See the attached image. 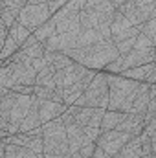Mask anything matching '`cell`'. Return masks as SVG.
<instances>
[{"mask_svg":"<svg viewBox=\"0 0 156 158\" xmlns=\"http://www.w3.org/2000/svg\"><path fill=\"white\" fill-rule=\"evenodd\" d=\"M66 55L70 59H74L79 64H84L90 70H97V68H107L110 63H114L119 57L116 42H99L94 46H84V48H74L70 52H66Z\"/></svg>","mask_w":156,"mask_h":158,"instance_id":"1","label":"cell"},{"mask_svg":"<svg viewBox=\"0 0 156 158\" xmlns=\"http://www.w3.org/2000/svg\"><path fill=\"white\" fill-rule=\"evenodd\" d=\"M142 83L136 79H123L117 74H109V88H110V103L109 110H119V112H132L134 99L140 92Z\"/></svg>","mask_w":156,"mask_h":158,"instance_id":"2","label":"cell"},{"mask_svg":"<svg viewBox=\"0 0 156 158\" xmlns=\"http://www.w3.org/2000/svg\"><path fill=\"white\" fill-rule=\"evenodd\" d=\"M44 129V156L46 158H72L66 123L63 118L48 121L42 125Z\"/></svg>","mask_w":156,"mask_h":158,"instance_id":"3","label":"cell"},{"mask_svg":"<svg viewBox=\"0 0 156 158\" xmlns=\"http://www.w3.org/2000/svg\"><path fill=\"white\" fill-rule=\"evenodd\" d=\"M37 74H39V72H37L31 64L4 61L2 72H0V86H7V88H13L15 85L35 86V83H37Z\"/></svg>","mask_w":156,"mask_h":158,"instance_id":"4","label":"cell"},{"mask_svg":"<svg viewBox=\"0 0 156 158\" xmlns=\"http://www.w3.org/2000/svg\"><path fill=\"white\" fill-rule=\"evenodd\" d=\"M110 103V88H109V74H97L90 86L84 90V94L76 101L77 107H96V109H107Z\"/></svg>","mask_w":156,"mask_h":158,"instance_id":"5","label":"cell"},{"mask_svg":"<svg viewBox=\"0 0 156 158\" xmlns=\"http://www.w3.org/2000/svg\"><path fill=\"white\" fill-rule=\"evenodd\" d=\"M121 57H123V68L125 70L136 68V66H142V64L154 63L156 61V48L145 33H140L136 44H134V48L130 50V53L121 55Z\"/></svg>","mask_w":156,"mask_h":158,"instance_id":"6","label":"cell"},{"mask_svg":"<svg viewBox=\"0 0 156 158\" xmlns=\"http://www.w3.org/2000/svg\"><path fill=\"white\" fill-rule=\"evenodd\" d=\"M50 19H51V13H50L48 4H28V6L22 7V11H20L17 20L22 26H26L31 33H35L40 26L46 24Z\"/></svg>","mask_w":156,"mask_h":158,"instance_id":"7","label":"cell"},{"mask_svg":"<svg viewBox=\"0 0 156 158\" xmlns=\"http://www.w3.org/2000/svg\"><path fill=\"white\" fill-rule=\"evenodd\" d=\"M130 138H132L130 132H125V131H117V129H114V131H109V132H101L96 143H97L99 147H103V149H105L112 158H117L119 151L130 142Z\"/></svg>","mask_w":156,"mask_h":158,"instance_id":"8","label":"cell"},{"mask_svg":"<svg viewBox=\"0 0 156 158\" xmlns=\"http://www.w3.org/2000/svg\"><path fill=\"white\" fill-rule=\"evenodd\" d=\"M68 110L74 114L76 123L81 125L83 129H84V127H97V129H101V121H103V116H105V112H107V109L77 107V105L68 107Z\"/></svg>","mask_w":156,"mask_h":158,"instance_id":"9","label":"cell"},{"mask_svg":"<svg viewBox=\"0 0 156 158\" xmlns=\"http://www.w3.org/2000/svg\"><path fill=\"white\" fill-rule=\"evenodd\" d=\"M90 72V68H86L84 64H79V63H72L70 66L63 68V70H57L55 72V85L59 90L63 88H68L72 85H76L77 81L84 77L86 74Z\"/></svg>","mask_w":156,"mask_h":158,"instance_id":"10","label":"cell"},{"mask_svg":"<svg viewBox=\"0 0 156 158\" xmlns=\"http://www.w3.org/2000/svg\"><path fill=\"white\" fill-rule=\"evenodd\" d=\"M110 31H112V37L114 42H121L125 39H130V37H138L142 33V28H136L125 15H121L119 11L116 13L112 24H110Z\"/></svg>","mask_w":156,"mask_h":158,"instance_id":"11","label":"cell"},{"mask_svg":"<svg viewBox=\"0 0 156 158\" xmlns=\"http://www.w3.org/2000/svg\"><path fill=\"white\" fill-rule=\"evenodd\" d=\"M79 17H81V28L83 30H103V28H110L116 15L99 13V11H92V9H83L79 13Z\"/></svg>","mask_w":156,"mask_h":158,"instance_id":"12","label":"cell"},{"mask_svg":"<svg viewBox=\"0 0 156 158\" xmlns=\"http://www.w3.org/2000/svg\"><path fill=\"white\" fill-rule=\"evenodd\" d=\"M83 30V28H81ZM81 30L77 31H70V33H55L53 37L44 42V46L50 50V52H61V53H66L70 50H74L77 46L79 35H81Z\"/></svg>","mask_w":156,"mask_h":158,"instance_id":"13","label":"cell"},{"mask_svg":"<svg viewBox=\"0 0 156 158\" xmlns=\"http://www.w3.org/2000/svg\"><path fill=\"white\" fill-rule=\"evenodd\" d=\"M97 74L94 72V70H90L84 77L81 79V81H77L76 85H72V86H68V88H63L61 90V96H63V103L64 105H68V107H72V105H76V101H77L79 98L84 94V90L90 86V83L94 81V77H96Z\"/></svg>","mask_w":156,"mask_h":158,"instance_id":"14","label":"cell"},{"mask_svg":"<svg viewBox=\"0 0 156 158\" xmlns=\"http://www.w3.org/2000/svg\"><path fill=\"white\" fill-rule=\"evenodd\" d=\"M37 103H39V114H40L42 125L48 123V121H53V119L61 118L68 110V105L59 103V101H50V99H39L37 98Z\"/></svg>","mask_w":156,"mask_h":158,"instance_id":"15","label":"cell"},{"mask_svg":"<svg viewBox=\"0 0 156 158\" xmlns=\"http://www.w3.org/2000/svg\"><path fill=\"white\" fill-rule=\"evenodd\" d=\"M121 76H125V77H129V79H136L140 83L156 85V61L154 63H149V64L136 66V68H129Z\"/></svg>","mask_w":156,"mask_h":158,"instance_id":"16","label":"cell"},{"mask_svg":"<svg viewBox=\"0 0 156 158\" xmlns=\"http://www.w3.org/2000/svg\"><path fill=\"white\" fill-rule=\"evenodd\" d=\"M66 132H68V143H70V153L72 156L81 151V147L86 143V142H92L88 140V136L84 134V129L77 125V123H72V125H66Z\"/></svg>","mask_w":156,"mask_h":158,"instance_id":"17","label":"cell"},{"mask_svg":"<svg viewBox=\"0 0 156 158\" xmlns=\"http://www.w3.org/2000/svg\"><path fill=\"white\" fill-rule=\"evenodd\" d=\"M143 129H145V116H142V114H127L123 123L117 125V131L130 132L132 136H140L143 132Z\"/></svg>","mask_w":156,"mask_h":158,"instance_id":"18","label":"cell"},{"mask_svg":"<svg viewBox=\"0 0 156 158\" xmlns=\"http://www.w3.org/2000/svg\"><path fill=\"white\" fill-rule=\"evenodd\" d=\"M149 90H151V85L149 83H142L140 92H138V96L134 99L130 114H142V116L147 114V109H149V103H151V92Z\"/></svg>","mask_w":156,"mask_h":158,"instance_id":"19","label":"cell"},{"mask_svg":"<svg viewBox=\"0 0 156 158\" xmlns=\"http://www.w3.org/2000/svg\"><path fill=\"white\" fill-rule=\"evenodd\" d=\"M2 158H39V155L33 153L30 147L2 142Z\"/></svg>","mask_w":156,"mask_h":158,"instance_id":"20","label":"cell"},{"mask_svg":"<svg viewBox=\"0 0 156 158\" xmlns=\"http://www.w3.org/2000/svg\"><path fill=\"white\" fill-rule=\"evenodd\" d=\"M37 127H42V121H40V114H39V103H37V96L33 94V105L28 112V116L22 119L20 123V132H30Z\"/></svg>","mask_w":156,"mask_h":158,"instance_id":"21","label":"cell"},{"mask_svg":"<svg viewBox=\"0 0 156 158\" xmlns=\"http://www.w3.org/2000/svg\"><path fill=\"white\" fill-rule=\"evenodd\" d=\"M127 118V112H119V110H107L103 121H101V132H109L117 129L119 123H123V119Z\"/></svg>","mask_w":156,"mask_h":158,"instance_id":"22","label":"cell"},{"mask_svg":"<svg viewBox=\"0 0 156 158\" xmlns=\"http://www.w3.org/2000/svg\"><path fill=\"white\" fill-rule=\"evenodd\" d=\"M142 156H143V147H142V138L140 136H132L130 142L117 155V158H142Z\"/></svg>","mask_w":156,"mask_h":158,"instance_id":"23","label":"cell"},{"mask_svg":"<svg viewBox=\"0 0 156 158\" xmlns=\"http://www.w3.org/2000/svg\"><path fill=\"white\" fill-rule=\"evenodd\" d=\"M55 72H57V68L51 63H48V66H44L37 74V83L35 85L48 86V88H57V85H55Z\"/></svg>","mask_w":156,"mask_h":158,"instance_id":"24","label":"cell"},{"mask_svg":"<svg viewBox=\"0 0 156 158\" xmlns=\"http://www.w3.org/2000/svg\"><path fill=\"white\" fill-rule=\"evenodd\" d=\"M30 35H31V31H30L26 26H22L18 20H17V22H15V24L9 28V37L15 40V42H17L20 48H22V44H24L26 40L30 39Z\"/></svg>","mask_w":156,"mask_h":158,"instance_id":"25","label":"cell"},{"mask_svg":"<svg viewBox=\"0 0 156 158\" xmlns=\"http://www.w3.org/2000/svg\"><path fill=\"white\" fill-rule=\"evenodd\" d=\"M33 94H35L39 99H50V101H59V103H63V96H61V90H59V88H48V86H39V85H35Z\"/></svg>","mask_w":156,"mask_h":158,"instance_id":"26","label":"cell"},{"mask_svg":"<svg viewBox=\"0 0 156 158\" xmlns=\"http://www.w3.org/2000/svg\"><path fill=\"white\" fill-rule=\"evenodd\" d=\"M55 33H57V20L51 17V19H50L46 24H42L39 30L35 31V37H37L40 42H46L50 37H53Z\"/></svg>","mask_w":156,"mask_h":158,"instance_id":"27","label":"cell"},{"mask_svg":"<svg viewBox=\"0 0 156 158\" xmlns=\"http://www.w3.org/2000/svg\"><path fill=\"white\" fill-rule=\"evenodd\" d=\"M20 50V46L15 42V40L11 39V37H7L6 42L2 44V52H0V57H2V61H7L11 55H15L17 52Z\"/></svg>","mask_w":156,"mask_h":158,"instance_id":"28","label":"cell"},{"mask_svg":"<svg viewBox=\"0 0 156 158\" xmlns=\"http://www.w3.org/2000/svg\"><path fill=\"white\" fill-rule=\"evenodd\" d=\"M142 33H145V35L151 39V42L154 44V48H156V17H153L151 20H147V22L143 24Z\"/></svg>","mask_w":156,"mask_h":158,"instance_id":"29","label":"cell"},{"mask_svg":"<svg viewBox=\"0 0 156 158\" xmlns=\"http://www.w3.org/2000/svg\"><path fill=\"white\" fill-rule=\"evenodd\" d=\"M136 40H138V37H130V39H125V40H121V42H117L116 46H117L119 55H127V53H130V50L134 48Z\"/></svg>","mask_w":156,"mask_h":158,"instance_id":"30","label":"cell"},{"mask_svg":"<svg viewBox=\"0 0 156 158\" xmlns=\"http://www.w3.org/2000/svg\"><path fill=\"white\" fill-rule=\"evenodd\" d=\"M143 132H147V134H149V136L156 142V118H153L151 121H147V123H145Z\"/></svg>","mask_w":156,"mask_h":158,"instance_id":"31","label":"cell"},{"mask_svg":"<svg viewBox=\"0 0 156 158\" xmlns=\"http://www.w3.org/2000/svg\"><path fill=\"white\" fill-rule=\"evenodd\" d=\"M92 158H112V156H110L103 147H99V145H97V147H96V153H94V156H92Z\"/></svg>","mask_w":156,"mask_h":158,"instance_id":"32","label":"cell"},{"mask_svg":"<svg viewBox=\"0 0 156 158\" xmlns=\"http://www.w3.org/2000/svg\"><path fill=\"white\" fill-rule=\"evenodd\" d=\"M30 4H48V0H30Z\"/></svg>","mask_w":156,"mask_h":158,"instance_id":"33","label":"cell"},{"mask_svg":"<svg viewBox=\"0 0 156 158\" xmlns=\"http://www.w3.org/2000/svg\"><path fill=\"white\" fill-rule=\"evenodd\" d=\"M48 2H50V0H48Z\"/></svg>","mask_w":156,"mask_h":158,"instance_id":"34","label":"cell"},{"mask_svg":"<svg viewBox=\"0 0 156 158\" xmlns=\"http://www.w3.org/2000/svg\"><path fill=\"white\" fill-rule=\"evenodd\" d=\"M72 158H74V156H72Z\"/></svg>","mask_w":156,"mask_h":158,"instance_id":"35","label":"cell"}]
</instances>
